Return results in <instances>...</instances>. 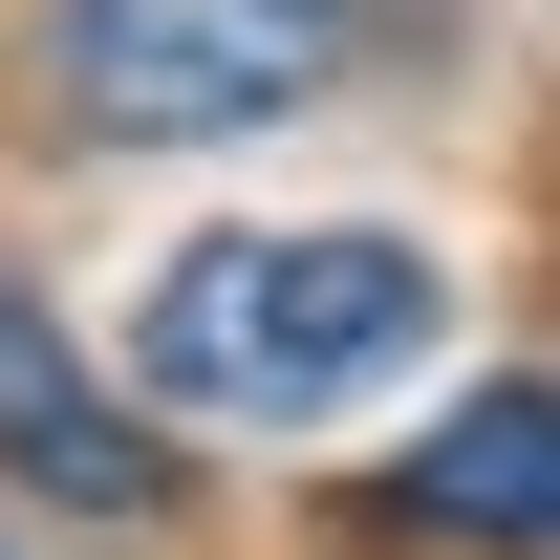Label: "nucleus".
Listing matches in <instances>:
<instances>
[{
    "instance_id": "nucleus-1",
    "label": "nucleus",
    "mask_w": 560,
    "mask_h": 560,
    "mask_svg": "<svg viewBox=\"0 0 560 560\" xmlns=\"http://www.w3.org/2000/svg\"><path fill=\"white\" fill-rule=\"evenodd\" d=\"M431 346H453V259L388 237V215H215L130 302V388L173 431H237V453H302V431L388 410Z\"/></svg>"
},
{
    "instance_id": "nucleus-2",
    "label": "nucleus",
    "mask_w": 560,
    "mask_h": 560,
    "mask_svg": "<svg viewBox=\"0 0 560 560\" xmlns=\"http://www.w3.org/2000/svg\"><path fill=\"white\" fill-rule=\"evenodd\" d=\"M388 0H0V86L44 151H237L366 86Z\"/></svg>"
},
{
    "instance_id": "nucleus-3",
    "label": "nucleus",
    "mask_w": 560,
    "mask_h": 560,
    "mask_svg": "<svg viewBox=\"0 0 560 560\" xmlns=\"http://www.w3.org/2000/svg\"><path fill=\"white\" fill-rule=\"evenodd\" d=\"M173 453L195 431L130 388V346H86L44 280H0V475L44 517H173Z\"/></svg>"
},
{
    "instance_id": "nucleus-4",
    "label": "nucleus",
    "mask_w": 560,
    "mask_h": 560,
    "mask_svg": "<svg viewBox=\"0 0 560 560\" xmlns=\"http://www.w3.org/2000/svg\"><path fill=\"white\" fill-rule=\"evenodd\" d=\"M388 560H560V366H475L366 495Z\"/></svg>"
},
{
    "instance_id": "nucleus-5",
    "label": "nucleus",
    "mask_w": 560,
    "mask_h": 560,
    "mask_svg": "<svg viewBox=\"0 0 560 560\" xmlns=\"http://www.w3.org/2000/svg\"><path fill=\"white\" fill-rule=\"evenodd\" d=\"M0 560H22V539H0Z\"/></svg>"
}]
</instances>
